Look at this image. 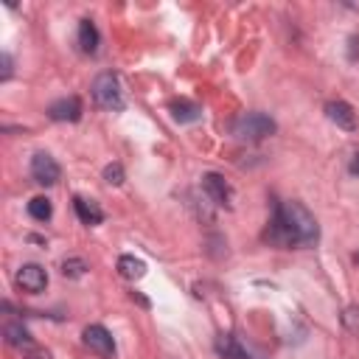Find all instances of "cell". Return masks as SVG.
<instances>
[{
  "mask_svg": "<svg viewBox=\"0 0 359 359\" xmlns=\"http://www.w3.org/2000/svg\"><path fill=\"white\" fill-rule=\"evenodd\" d=\"M269 241L280 244V247H314L320 238V227L317 219L309 213V208H303L300 202L289 199V202H278L275 205V216L269 224Z\"/></svg>",
  "mask_w": 359,
  "mask_h": 359,
  "instance_id": "6da1fadb",
  "label": "cell"
},
{
  "mask_svg": "<svg viewBox=\"0 0 359 359\" xmlns=\"http://www.w3.org/2000/svg\"><path fill=\"white\" fill-rule=\"evenodd\" d=\"M272 132H275V121L264 112H244L233 123V135L238 140H250V143H258V140L269 137Z\"/></svg>",
  "mask_w": 359,
  "mask_h": 359,
  "instance_id": "7a4b0ae2",
  "label": "cell"
},
{
  "mask_svg": "<svg viewBox=\"0 0 359 359\" xmlns=\"http://www.w3.org/2000/svg\"><path fill=\"white\" fill-rule=\"evenodd\" d=\"M93 98L104 109H123V90L115 73H98L93 81Z\"/></svg>",
  "mask_w": 359,
  "mask_h": 359,
  "instance_id": "3957f363",
  "label": "cell"
},
{
  "mask_svg": "<svg viewBox=\"0 0 359 359\" xmlns=\"http://www.w3.org/2000/svg\"><path fill=\"white\" fill-rule=\"evenodd\" d=\"M59 174H62V168H59V163H56L50 154L36 151V154L31 157V177H34V182H39V185H53V182H59Z\"/></svg>",
  "mask_w": 359,
  "mask_h": 359,
  "instance_id": "277c9868",
  "label": "cell"
},
{
  "mask_svg": "<svg viewBox=\"0 0 359 359\" xmlns=\"http://www.w3.org/2000/svg\"><path fill=\"white\" fill-rule=\"evenodd\" d=\"M81 337H84V345L90 351H95L98 356H104V359L115 356V339H112V334L104 325H87Z\"/></svg>",
  "mask_w": 359,
  "mask_h": 359,
  "instance_id": "5b68a950",
  "label": "cell"
},
{
  "mask_svg": "<svg viewBox=\"0 0 359 359\" xmlns=\"http://www.w3.org/2000/svg\"><path fill=\"white\" fill-rule=\"evenodd\" d=\"M202 188H205V194L210 196V202H216V205H222V208H230V205H233V188L227 185V180H224L222 174L208 171V174L202 177Z\"/></svg>",
  "mask_w": 359,
  "mask_h": 359,
  "instance_id": "8992f818",
  "label": "cell"
},
{
  "mask_svg": "<svg viewBox=\"0 0 359 359\" xmlns=\"http://www.w3.org/2000/svg\"><path fill=\"white\" fill-rule=\"evenodd\" d=\"M17 286L20 289H25V292H31V294H39L45 286H48V272L39 266V264H22L20 269H17Z\"/></svg>",
  "mask_w": 359,
  "mask_h": 359,
  "instance_id": "52a82bcc",
  "label": "cell"
},
{
  "mask_svg": "<svg viewBox=\"0 0 359 359\" xmlns=\"http://www.w3.org/2000/svg\"><path fill=\"white\" fill-rule=\"evenodd\" d=\"M325 115H328V121H334L339 129H345V132H353L356 129V112L351 109V104H345V101H328L325 104Z\"/></svg>",
  "mask_w": 359,
  "mask_h": 359,
  "instance_id": "ba28073f",
  "label": "cell"
},
{
  "mask_svg": "<svg viewBox=\"0 0 359 359\" xmlns=\"http://www.w3.org/2000/svg\"><path fill=\"white\" fill-rule=\"evenodd\" d=\"M48 118L50 121H79L81 118V101L76 95H67V98H59L48 107Z\"/></svg>",
  "mask_w": 359,
  "mask_h": 359,
  "instance_id": "9c48e42d",
  "label": "cell"
},
{
  "mask_svg": "<svg viewBox=\"0 0 359 359\" xmlns=\"http://www.w3.org/2000/svg\"><path fill=\"white\" fill-rule=\"evenodd\" d=\"M73 208H76V216L81 219V224H101V222H104V210H101L98 202H93V199L76 196V199H73Z\"/></svg>",
  "mask_w": 359,
  "mask_h": 359,
  "instance_id": "30bf717a",
  "label": "cell"
},
{
  "mask_svg": "<svg viewBox=\"0 0 359 359\" xmlns=\"http://www.w3.org/2000/svg\"><path fill=\"white\" fill-rule=\"evenodd\" d=\"M98 45H101V36H98V28L93 25V20H81L79 22V48L81 53H98Z\"/></svg>",
  "mask_w": 359,
  "mask_h": 359,
  "instance_id": "8fae6325",
  "label": "cell"
},
{
  "mask_svg": "<svg viewBox=\"0 0 359 359\" xmlns=\"http://www.w3.org/2000/svg\"><path fill=\"white\" fill-rule=\"evenodd\" d=\"M216 353H219L222 359H250V353H247V351L238 345V339L230 337V334L216 337Z\"/></svg>",
  "mask_w": 359,
  "mask_h": 359,
  "instance_id": "7c38bea8",
  "label": "cell"
},
{
  "mask_svg": "<svg viewBox=\"0 0 359 359\" xmlns=\"http://www.w3.org/2000/svg\"><path fill=\"white\" fill-rule=\"evenodd\" d=\"M118 272H121L126 280H137V278L146 275V264H143L140 258H135V255H121V258H118Z\"/></svg>",
  "mask_w": 359,
  "mask_h": 359,
  "instance_id": "4fadbf2b",
  "label": "cell"
},
{
  "mask_svg": "<svg viewBox=\"0 0 359 359\" xmlns=\"http://www.w3.org/2000/svg\"><path fill=\"white\" fill-rule=\"evenodd\" d=\"M171 115L180 123H191V121H199L202 118V107L199 104H191V101H177L171 107Z\"/></svg>",
  "mask_w": 359,
  "mask_h": 359,
  "instance_id": "5bb4252c",
  "label": "cell"
},
{
  "mask_svg": "<svg viewBox=\"0 0 359 359\" xmlns=\"http://www.w3.org/2000/svg\"><path fill=\"white\" fill-rule=\"evenodd\" d=\"M28 213H31V219H36V222H48L50 213H53L50 199H48V196H34V199L28 202Z\"/></svg>",
  "mask_w": 359,
  "mask_h": 359,
  "instance_id": "9a60e30c",
  "label": "cell"
},
{
  "mask_svg": "<svg viewBox=\"0 0 359 359\" xmlns=\"http://www.w3.org/2000/svg\"><path fill=\"white\" fill-rule=\"evenodd\" d=\"M6 339H8L11 345H17V348L31 345V334H28L22 325H17V323H8V325H6Z\"/></svg>",
  "mask_w": 359,
  "mask_h": 359,
  "instance_id": "2e32d148",
  "label": "cell"
},
{
  "mask_svg": "<svg viewBox=\"0 0 359 359\" xmlns=\"http://www.w3.org/2000/svg\"><path fill=\"white\" fill-rule=\"evenodd\" d=\"M87 272V264L81 261V258H67L65 264H62V275L65 278H81Z\"/></svg>",
  "mask_w": 359,
  "mask_h": 359,
  "instance_id": "e0dca14e",
  "label": "cell"
},
{
  "mask_svg": "<svg viewBox=\"0 0 359 359\" xmlns=\"http://www.w3.org/2000/svg\"><path fill=\"white\" fill-rule=\"evenodd\" d=\"M342 323H345V328H348V331L359 334V309H356V306H348V309H345V314H342Z\"/></svg>",
  "mask_w": 359,
  "mask_h": 359,
  "instance_id": "ac0fdd59",
  "label": "cell"
},
{
  "mask_svg": "<svg viewBox=\"0 0 359 359\" xmlns=\"http://www.w3.org/2000/svg\"><path fill=\"white\" fill-rule=\"evenodd\" d=\"M104 180H107L109 185H121V182H123V168H121L118 163H109V165L104 168Z\"/></svg>",
  "mask_w": 359,
  "mask_h": 359,
  "instance_id": "d6986e66",
  "label": "cell"
},
{
  "mask_svg": "<svg viewBox=\"0 0 359 359\" xmlns=\"http://www.w3.org/2000/svg\"><path fill=\"white\" fill-rule=\"evenodd\" d=\"M348 45H351V48H348V59L356 62V56H359V36H351Z\"/></svg>",
  "mask_w": 359,
  "mask_h": 359,
  "instance_id": "ffe728a7",
  "label": "cell"
},
{
  "mask_svg": "<svg viewBox=\"0 0 359 359\" xmlns=\"http://www.w3.org/2000/svg\"><path fill=\"white\" fill-rule=\"evenodd\" d=\"M0 59H3V81H6V79L11 76V56H8V53H3Z\"/></svg>",
  "mask_w": 359,
  "mask_h": 359,
  "instance_id": "44dd1931",
  "label": "cell"
},
{
  "mask_svg": "<svg viewBox=\"0 0 359 359\" xmlns=\"http://www.w3.org/2000/svg\"><path fill=\"white\" fill-rule=\"evenodd\" d=\"M351 174H359V154H353V160H351Z\"/></svg>",
  "mask_w": 359,
  "mask_h": 359,
  "instance_id": "7402d4cb",
  "label": "cell"
},
{
  "mask_svg": "<svg viewBox=\"0 0 359 359\" xmlns=\"http://www.w3.org/2000/svg\"><path fill=\"white\" fill-rule=\"evenodd\" d=\"M353 261H356V264H359V252H356V255H353Z\"/></svg>",
  "mask_w": 359,
  "mask_h": 359,
  "instance_id": "603a6c76",
  "label": "cell"
}]
</instances>
